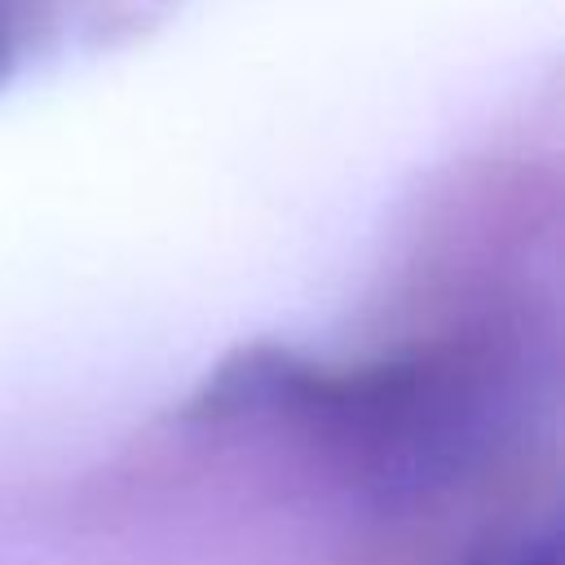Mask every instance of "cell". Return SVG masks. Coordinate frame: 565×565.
I'll return each mask as SVG.
<instances>
[{
	"instance_id": "1",
	"label": "cell",
	"mask_w": 565,
	"mask_h": 565,
	"mask_svg": "<svg viewBox=\"0 0 565 565\" xmlns=\"http://www.w3.org/2000/svg\"><path fill=\"white\" fill-rule=\"evenodd\" d=\"M472 565H561V539L547 530L539 539H521V543H512L503 552H490V556H481Z\"/></svg>"
}]
</instances>
